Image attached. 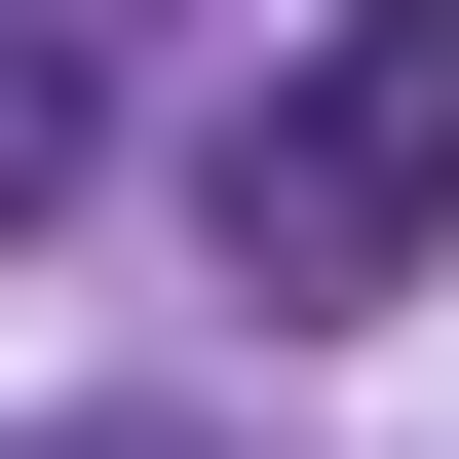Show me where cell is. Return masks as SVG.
I'll return each instance as SVG.
<instances>
[{"label": "cell", "mask_w": 459, "mask_h": 459, "mask_svg": "<svg viewBox=\"0 0 459 459\" xmlns=\"http://www.w3.org/2000/svg\"><path fill=\"white\" fill-rule=\"evenodd\" d=\"M77 153H115V115H77V39H0V230L77 192Z\"/></svg>", "instance_id": "7a4b0ae2"}, {"label": "cell", "mask_w": 459, "mask_h": 459, "mask_svg": "<svg viewBox=\"0 0 459 459\" xmlns=\"http://www.w3.org/2000/svg\"><path fill=\"white\" fill-rule=\"evenodd\" d=\"M192 230H230V307H421L459 268V0H307V77L192 153Z\"/></svg>", "instance_id": "6da1fadb"}]
</instances>
